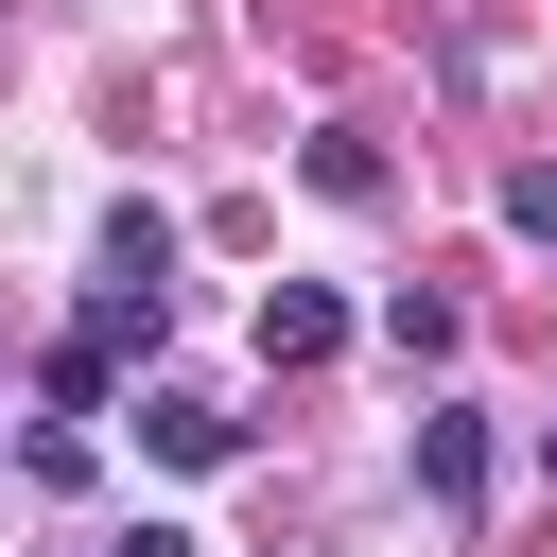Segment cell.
<instances>
[{
  "mask_svg": "<svg viewBox=\"0 0 557 557\" xmlns=\"http://www.w3.org/2000/svg\"><path fill=\"white\" fill-rule=\"evenodd\" d=\"M104 557H209V540H191V522H122Z\"/></svg>",
  "mask_w": 557,
  "mask_h": 557,
  "instance_id": "obj_10",
  "label": "cell"
},
{
  "mask_svg": "<svg viewBox=\"0 0 557 557\" xmlns=\"http://www.w3.org/2000/svg\"><path fill=\"white\" fill-rule=\"evenodd\" d=\"M383 348H400V366H435V348H453V296H435V278H400V296H383Z\"/></svg>",
  "mask_w": 557,
  "mask_h": 557,
  "instance_id": "obj_6",
  "label": "cell"
},
{
  "mask_svg": "<svg viewBox=\"0 0 557 557\" xmlns=\"http://www.w3.org/2000/svg\"><path fill=\"white\" fill-rule=\"evenodd\" d=\"M418 487H435V522H470L487 505V418H418Z\"/></svg>",
  "mask_w": 557,
  "mask_h": 557,
  "instance_id": "obj_3",
  "label": "cell"
},
{
  "mask_svg": "<svg viewBox=\"0 0 557 557\" xmlns=\"http://www.w3.org/2000/svg\"><path fill=\"white\" fill-rule=\"evenodd\" d=\"M505 226H522V244H557V157H522V174H505Z\"/></svg>",
  "mask_w": 557,
  "mask_h": 557,
  "instance_id": "obj_9",
  "label": "cell"
},
{
  "mask_svg": "<svg viewBox=\"0 0 557 557\" xmlns=\"http://www.w3.org/2000/svg\"><path fill=\"white\" fill-rule=\"evenodd\" d=\"M331 348H348V296L331 278H278L261 296V366H331Z\"/></svg>",
  "mask_w": 557,
  "mask_h": 557,
  "instance_id": "obj_2",
  "label": "cell"
},
{
  "mask_svg": "<svg viewBox=\"0 0 557 557\" xmlns=\"http://www.w3.org/2000/svg\"><path fill=\"white\" fill-rule=\"evenodd\" d=\"M313 191L331 209H383V139H313Z\"/></svg>",
  "mask_w": 557,
  "mask_h": 557,
  "instance_id": "obj_7",
  "label": "cell"
},
{
  "mask_svg": "<svg viewBox=\"0 0 557 557\" xmlns=\"http://www.w3.org/2000/svg\"><path fill=\"white\" fill-rule=\"evenodd\" d=\"M104 261H122V278H174V226H157V209L122 191V209H104Z\"/></svg>",
  "mask_w": 557,
  "mask_h": 557,
  "instance_id": "obj_8",
  "label": "cell"
},
{
  "mask_svg": "<svg viewBox=\"0 0 557 557\" xmlns=\"http://www.w3.org/2000/svg\"><path fill=\"white\" fill-rule=\"evenodd\" d=\"M87 331H104V348H157V331H174V278H122V261H104V296H87Z\"/></svg>",
  "mask_w": 557,
  "mask_h": 557,
  "instance_id": "obj_4",
  "label": "cell"
},
{
  "mask_svg": "<svg viewBox=\"0 0 557 557\" xmlns=\"http://www.w3.org/2000/svg\"><path fill=\"white\" fill-rule=\"evenodd\" d=\"M139 453H157V470H226V453H244V418H226V400H191V383H139Z\"/></svg>",
  "mask_w": 557,
  "mask_h": 557,
  "instance_id": "obj_1",
  "label": "cell"
},
{
  "mask_svg": "<svg viewBox=\"0 0 557 557\" xmlns=\"http://www.w3.org/2000/svg\"><path fill=\"white\" fill-rule=\"evenodd\" d=\"M104 400H122V348L70 331V348H52V418H104Z\"/></svg>",
  "mask_w": 557,
  "mask_h": 557,
  "instance_id": "obj_5",
  "label": "cell"
}]
</instances>
